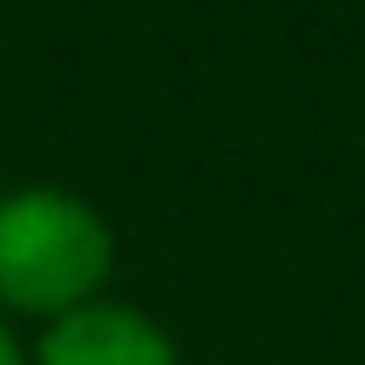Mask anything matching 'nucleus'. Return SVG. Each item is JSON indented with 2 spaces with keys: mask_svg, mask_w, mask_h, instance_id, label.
<instances>
[{
  "mask_svg": "<svg viewBox=\"0 0 365 365\" xmlns=\"http://www.w3.org/2000/svg\"><path fill=\"white\" fill-rule=\"evenodd\" d=\"M115 230L102 203L68 182H21L0 196V312L54 325L108 298Z\"/></svg>",
  "mask_w": 365,
  "mask_h": 365,
  "instance_id": "obj_1",
  "label": "nucleus"
},
{
  "mask_svg": "<svg viewBox=\"0 0 365 365\" xmlns=\"http://www.w3.org/2000/svg\"><path fill=\"white\" fill-rule=\"evenodd\" d=\"M27 359L34 365H182L170 331L143 304H122V298H95L54 325H41Z\"/></svg>",
  "mask_w": 365,
  "mask_h": 365,
  "instance_id": "obj_2",
  "label": "nucleus"
},
{
  "mask_svg": "<svg viewBox=\"0 0 365 365\" xmlns=\"http://www.w3.org/2000/svg\"><path fill=\"white\" fill-rule=\"evenodd\" d=\"M0 365H34V359H27V345H21V331H14L7 318H0Z\"/></svg>",
  "mask_w": 365,
  "mask_h": 365,
  "instance_id": "obj_3",
  "label": "nucleus"
}]
</instances>
